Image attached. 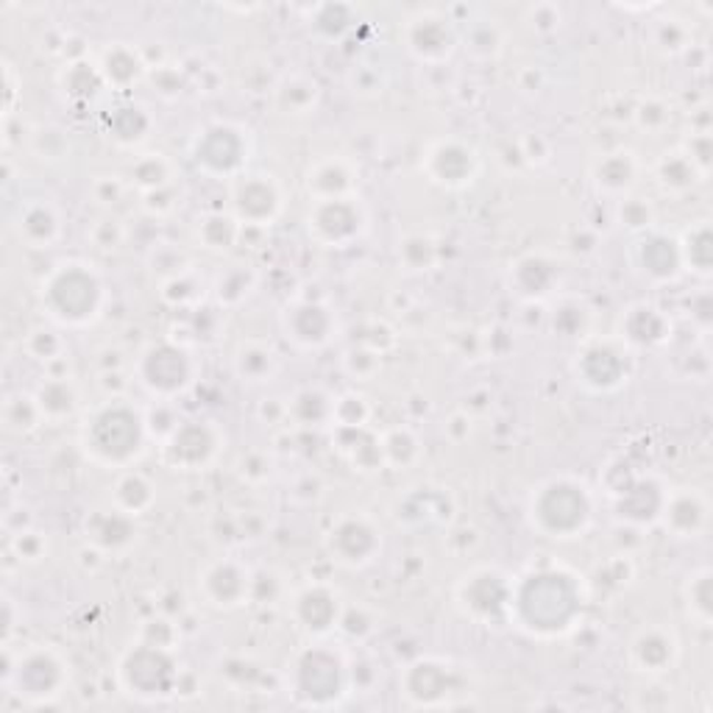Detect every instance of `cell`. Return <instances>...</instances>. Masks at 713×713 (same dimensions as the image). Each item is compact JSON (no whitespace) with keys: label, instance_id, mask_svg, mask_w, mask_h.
Instances as JSON below:
<instances>
[{"label":"cell","instance_id":"1","mask_svg":"<svg viewBox=\"0 0 713 713\" xmlns=\"http://www.w3.org/2000/svg\"><path fill=\"white\" fill-rule=\"evenodd\" d=\"M527 591H521L524 597L533 599H510V602L518 604L524 619V628H529L535 633L541 630H549V633H560V630L569 628V621L575 619L577 613V588L575 577L558 575V571H549V575H535L529 577Z\"/></svg>","mask_w":713,"mask_h":713},{"label":"cell","instance_id":"2","mask_svg":"<svg viewBox=\"0 0 713 713\" xmlns=\"http://www.w3.org/2000/svg\"><path fill=\"white\" fill-rule=\"evenodd\" d=\"M42 299L56 321L86 323L99 316L101 282L93 271H86V265H59L42 285Z\"/></svg>","mask_w":713,"mask_h":713},{"label":"cell","instance_id":"3","mask_svg":"<svg viewBox=\"0 0 713 713\" xmlns=\"http://www.w3.org/2000/svg\"><path fill=\"white\" fill-rule=\"evenodd\" d=\"M591 518V502L582 485L555 479L544 485L538 499H533V521L549 538H571V533L582 529Z\"/></svg>","mask_w":713,"mask_h":713},{"label":"cell","instance_id":"4","mask_svg":"<svg viewBox=\"0 0 713 713\" xmlns=\"http://www.w3.org/2000/svg\"><path fill=\"white\" fill-rule=\"evenodd\" d=\"M140 435H143V426H140L137 413L115 404V407L101 410L93 424L86 426V446L101 461L123 463L137 455Z\"/></svg>","mask_w":713,"mask_h":713},{"label":"cell","instance_id":"5","mask_svg":"<svg viewBox=\"0 0 713 713\" xmlns=\"http://www.w3.org/2000/svg\"><path fill=\"white\" fill-rule=\"evenodd\" d=\"M363 229V213L351 198H323L310 215V231L327 246H343Z\"/></svg>","mask_w":713,"mask_h":713},{"label":"cell","instance_id":"6","mask_svg":"<svg viewBox=\"0 0 713 713\" xmlns=\"http://www.w3.org/2000/svg\"><path fill=\"white\" fill-rule=\"evenodd\" d=\"M235 209L248 226L271 224L279 209V190L271 176H248L235 190Z\"/></svg>","mask_w":713,"mask_h":713},{"label":"cell","instance_id":"7","mask_svg":"<svg viewBox=\"0 0 713 713\" xmlns=\"http://www.w3.org/2000/svg\"><path fill=\"white\" fill-rule=\"evenodd\" d=\"M198 162L215 173H231L242 165L246 156V143H242L240 132L231 126H213L204 140H198L196 148Z\"/></svg>","mask_w":713,"mask_h":713},{"label":"cell","instance_id":"8","mask_svg":"<svg viewBox=\"0 0 713 713\" xmlns=\"http://www.w3.org/2000/svg\"><path fill=\"white\" fill-rule=\"evenodd\" d=\"M143 382L156 393H176L187 382V360L178 349L159 345L143 360Z\"/></svg>","mask_w":713,"mask_h":713},{"label":"cell","instance_id":"9","mask_svg":"<svg viewBox=\"0 0 713 713\" xmlns=\"http://www.w3.org/2000/svg\"><path fill=\"white\" fill-rule=\"evenodd\" d=\"M173 466L198 468L215 455V435L207 424H190L182 426L170 435V446H167Z\"/></svg>","mask_w":713,"mask_h":713},{"label":"cell","instance_id":"10","mask_svg":"<svg viewBox=\"0 0 713 713\" xmlns=\"http://www.w3.org/2000/svg\"><path fill=\"white\" fill-rule=\"evenodd\" d=\"M410 51L421 59H446L455 48V34L450 31L446 20L435 14H421L407 29Z\"/></svg>","mask_w":713,"mask_h":713},{"label":"cell","instance_id":"11","mask_svg":"<svg viewBox=\"0 0 713 713\" xmlns=\"http://www.w3.org/2000/svg\"><path fill=\"white\" fill-rule=\"evenodd\" d=\"M329 544H332V552H338V560L356 566L371 560V555L380 549V535H376V529L369 521H360L356 538H351V524L345 518V521H340L338 529H332Z\"/></svg>","mask_w":713,"mask_h":713},{"label":"cell","instance_id":"12","mask_svg":"<svg viewBox=\"0 0 713 713\" xmlns=\"http://www.w3.org/2000/svg\"><path fill=\"white\" fill-rule=\"evenodd\" d=\"M288 332L301 345H321L332 332V318L323 307L301 304L288 316Z\"/></svg>","mask_w":713,"mask_h":713},{"label":"cell","instance_id":"13","mask_svg":"<svg viewBox=\"0 0 713 713\" xmlns=\"http://www.w3.org/2000/svg\"><path fill=\"white\" fill-rule=\"evenodd\" d=\"M20 237L31 248H48L59 237V215L51 204H31L20 213Z\"/></svg>","mask_w":713,"mask_h":713},{"label":"cell","instance_id":"14","mask_svg":"<svg viewBox=\"0 0 713 713\" xmlns=\"http://www.w3.org/2000/svg\"><path fill=\"white\" fill-rule=\"evenodd\" d=\"M441 151L450 159H443L437 151H432V173H435V182H441V185H466L468 178H472L474 173V154L468 148H463V145L457 143H441Z\"/></svg>","mask_w":713,"mask_h":713},{"label":"cell","instance_id":"15","mask_svg":"<svg viewBox=\"0 0 713 713\" xmlns=\"http://www.w3.org/2000/svg\"><path fill=\"white\" fill-rule=\"evenodd\" d=\"M299 619L312 633H323L338 621V599L327 588H307L299 597Z\"/></svg>","mask_w":713,"mask_h":713},{"label":"cell","instance_id":"16","mask_svg":"<svg viewBox=\"0 0 713 713\" xmlns=\"http://www.w3.org/2000/svg\"><path fill=\"white\" fill-rule=\"evenodd\" d=\"M204 588L215 604H237L248 588V577L235 564H215L204 575Z\"/></svg>","mask_w":713,"mask_h":713},{"label":"cell","instance_id":"17","mask_svg":"<svg viewBox=\"0 0 713 713\" xmlns=\"http://www.w3.org/2000/svg\"><path fill=\"white\" fill-rule=\"evenodd\" d=\"M37 407L42 418H64L75 410V391L68 380H51L37 393Z\"/></svg>","mask_w":713,"mask_h":713},{"label":"cell","instance_id":"18","mask_svg":"<svg viewBox=\"0 0 713 713\" xmlns=\"http://www.w3.org/2000/svg\"><path fill=\"white\" fill-rule=\"evenodd\" d=\"M151 502H154L151 485L145 483L140 474H126V477L117 483V505H121L128 516H140Z\"/></svg>","mask_w":713,"mask_h":713},{"label":"cell","instance_id":"19","mask_svg":"<svg viewBox=\"0 0 713 713\" xmlns=\"http://www.w3.org/2000/svg\"><path fill=\"white\" fill-rule=\"evenodd\" d=\"M104 73L110 75L112 84H121V86L132 84V81L140 75L137 56H134V53L123 45L112 48L104 59Z\"/></svg>","mask_w":713,"mask_h":713},{"label":"cell","instance_id":"20","mask_svg":"<svg viewBox=\"0 0 713 713\" xmlns=\"http://www.w3.org/2000/svg\"><path fill=\"white\" fill-rule=\"evenodd\" d=\"M705 518V507L696 496H680L669 505V521L678 533H691Z\"/></svg>","mask_w":713,"mask_h":713},{"label":"cell","instance_id":"21","mask_svg":"<svg viewBox=\"0 0 713 713\" xmlns=\"http://www.w3.org/2000/svg\"><path fill=\"white\" fill-rule=\"evenodd\" d=\"M630 182H633V165H630L628 154H613L599 167V185H604L608 190H621Z\"/></svg>","mask_w":713,"mask_h":713},{"label":"cell","instance_id":"22","mask_svg":"<svg viewBox=\"0 0 713 713\" xmlns=\"http://www.w3.org/2000/svg\"><path fill=\"white\" fill-rule=\"evenodd\" d=\"M134 178H137V185L143 187L165 185V178H167L165 159H162V156H145V159L137 162V167H134Z\"/></svg>","mask_w":713,"mask_h":713}]
</instances>
